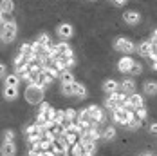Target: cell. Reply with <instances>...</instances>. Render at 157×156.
Listing matches in <instances>:
<instances>
[{
    "label": "cell",
    "mask_w": 157,
    "mask_h": 156,
    "mask_svg": "<svg viewBox=\"0 0 157 156\" xmlns=\"http://www.w3.org/2000/svg\"><path fill=\"white\" fill-rule=\"evenodd\" d=\"M0 35H2V42H4V44H11V42L16 38V35H18L16 20H13V18H11V20H7V24H4V26H2Z\"/></svg>",
    "instance_id": "1"
},
{
    "label": "cell",
    "mask_w": 157,
    "mask_h": 156,
    "mask_svg": "<svg viewBox=\"0 0 157 156\" xmlns=\"http://www.w3.org/2000/svg\"><path fill=\"white\" fill-rule=\"evenodd\" d=\"M134 113H136V111H126L125 107H121V105H119V107H116V109L112 111V118H114V122H116V124L125 125V127H126L128 122L134 118Z\"/></svg>",
    "instance_id": "2"
},
{
    "label": "cell",
    "mask_w": 157,
    "mask_h": 156,
    "mask_svg": "<svg viewBox=\"0 0 157 156\" xmlns=\"http://www.w3.org/2000/svg\"><path fill=\"white\" fill-rule=\"evenodd\" d=\"M114 47H116L117 51L125 53V55H130V53L137 51V47L134 46V42H132V40H128V38H117V40L114 42Z\"/></svg>",
    "instance_id": "3"
},
{
    "label": "cell",
    "mask_w": 157,
    "mask_h": 156,
    "mask_svg": "<svg viewBox=\"0 0 157 156\" xmlns=\"http://www.w3.org/2000/svg\"><path fill=\"white\" fill-rule=\"evenodd\" d=\"M56 35L60 36V40H69V38H72V36H74V27H72V24H69V22L60 24V26L56 27Z\"/></svg>",
    "instance_id": "4"
},
{
    "label": "cell",
    "mask_w": 157,
    "mask_h": 156,
    "mask_svg": "<svg viewBox=\"0 0 157 156\" xmlns=\"http://www.w3.org/2000/svg\"><path fill=\"white\" fill-rule=\"evenodd\" d=\"M79 143L83 145L85 153H89V154H94L96 153V140L89 138L87 134H85V136H79Z\"/></svg>",
    "instance_id": "5"
},
{
    "label": "cell",
    "mask_w": 157,
    "mask_h": 156,
    "mask_svg": "<svg viewBox=\"0 0 157 156\" xmlns=\"http://www.w3.org/2000/svg\"><path fill=\"white\" fill-rule=\"evenodd\" d=\"M87 109H89V113H90V120L96 122L98 125H99V122H103V120H105V113L99 109L98 105H89Z\"/></svg>",
    "instance_id": "6"
},
{
    "label": "cell",
    "mask_w": 157,
    "mask_h": 156,
    "mask_svg": "<svg viewBox=\"0 0 157 156\" xmlns=\"http://www.w3.org/2000/svg\"><path fill=\"white\" fill-rule=\"evenodd\" d=\"M134 58H130V56H123L119 62H117V69L121 71V73H125V75H128L130 71H132V65H134Z\"/></svg>",
    "instance_id": "7"
},
{
    "label": "cell",
    "mask_w": 157,
    "mask_h": 156,
    "mask_svg": "<svg viewBox=\"0 0 157 156\" xmlns=\"http://www.w3.org/2000/svg\"><path fill=\"white\" fill-rule=\"evenodd\" d=\"M123 20H125L128 26H137L141 22V15L137 11H126L125 15H123Z\"/></svg>",
    "instance_id": "8"
},
{
    "label": "cell",
    "mask_w": 157,
    "mask_h": 156,
    "mask_svg": "<svg viewBox=\"0 0 157 156\" xmlns=\"http://www.w3.org/2000/svg\"><path fill=\"white\" fill-rule=\"evenodd\" d=\"M119 89L123 91V93H136V80L134 78H125L121 84H119Z\"/></svg>",
    "instance_id": "9"
},
{
    "label": "cell",
    "mask_w": 157,
    "mask_h": 156,
    "mask_svg": "<svg viewBox=\"0 0 157 156\" xmlns=\"http://www.w3.org/2000/svg\"><path fill=\"white\" fill-rule=\"evenodd\" d=\"M137 53L141 55L143 58H150V55H152V42H150V40L141 42V44L137 46Z\"/></svg>",
    "instance_id": "10"
},
{
    "label": "cell",
    "mask_w": 157,
    "mask_h": 156,
    "mask_svg": "<svg viewBox=\"0 0 157 156\" xmlns=\"http://www.w3.org/2000/svg\"><path fill=\"white\" fill-rule=\"evenodd\" d=\"M2 156H15L16 154V145L15 142H4L2 143Z\"/></svg>",
    "instance_id": "11"
},
{
    "label": "cell",
    "mask_w": 157,
    "mask_h": 156,
    "mask_svg": "<svg viewBox=\"0 0 157 156\" xmlns=\"http://www.w3.org/2000/svg\"><path fill=\"white\" fill-rule=\"evenodd\" d=\"M143 91H144V94H148V96H155V94H157V82H155V80L144 82Z\"/></svg>",
    "instance_id": "12"
},
{
    "label": "cell",
    "mask_w": 157,
    "mask_h": 156,
    "mask_svg": "<svg viewBox=\"0 0 157 156\" xmlns=\"http://www.w3.org/2000/svg\"><path fill=\"white\" fill-rule=\"evenodd\" d=\"M20 80L22 78L18 76V75H7V76L4 78V85H7V87H18L20 85Z\"/></svg>",
    "instance_id": "13"
},
{
    "label": "cell",
    "mask_w": 157,
    "mask_h": 156,
    "mask_svg": "<svg viewBox=\"0 0 157 156\" xmlns=\"http://www.w3.org/2000/svg\"><path fill=\"white\" fill-rule=\"evenodd\" d=\"M4 98L7 100V102H13L18 98V87H4Z\"/></svg>",
    "instance_id": "14"
},
{
    "label": "cell",
    "mask_w": 157,
    "mask_h": 156,
    "mask_svg": "<svg viewBox=\"0 0 157 156\" xmlns=\"http://www.w3.org/2000/svg\"><path fill=\"white\" fill-rule=\"evenodd\" d=\"M103 91L109 93V94L117 93V91H119V84H117L116 80H107V82L103 84Z\"/></svg>",
    "instance_id": "15"
},
{
    "label": "cell",
    "mask_w": 157,
    "mask_h": 156,
    "mask_svg": "<svg viewBox=\"0 0 157 156\" xmlns=\"http://www.w3.org/2000/svg\"><path fill=\"white\" fill-rule=\"evenodd\" d=\"M130 104L134 105V109L137 111L139 107H144V100H143V96L139 93H132L130 94Z\"/></svg>",
    "instance_id": "16"
},
{
    "label": "cell",
    "mask_w": 157,
    "mask_h": 156,
    "mask_svg": "<svg viewBox=\"0 0 157 156\" xmlns=\"http://www.w3.org/2000/svg\"><path fill=\"white\" fill-rule=\"evenodd\" d=\"M13 9H15V2L13 0H2L0 2V13L9 15V13H13Z\"/></svg>",
    "instance_id": "17"
},
{
    "label": "cell",
    "mask_w": 157,
    "mask_h": 156,
    "mask_svg": "<svg viewBox=\"0 0 157 156\" xmlns=\"http://www.w3.org/2000/svg\"><path fill=\"white\" fill-rule=\"evenodd\" d=\"M114 136H116V127H114V125H109V127L101 133V138H103L105 142L114 140Z\"/></svg>",
    "instance_id": "18"
},
{
    "label": "cell",
    "mask_w": 157,
    "mask_h": 156,
    "mask_svg": "<svg viewBox=\"0 0 157 156\" xmlns=\"http://www.w3.org/2000/svg\"><path fill=\"white\" fill-rule=\"evenodd\" d=\"M74 91H76V82L74 84H62V93L65 96H74Z\"/></svg>",
    "instance_id": "19"
},
{
    "label": "cell",
    "mask_w": 157,
    "mask_h": 156,
    "mask_svg": "<svg viewBox=\"0 0 157 156\" xmlns=\"http://www.w3.org/2000/svg\"><path fill=\"white\" fill-rule=\"evenodd\" d=\"M60 80H62V84H74V82H76V80H74V75H72L71 71L60 73Z\"/></svg>",
    "instance_id": "20"
},
{
    "label": "cell",
    "mask_w": 157,
    "mask_h": 156,
    "mask_svg": "<svg viewBox=\"0 0 157 156\" xmlns=\"http://www.w3.org/2000/svg\"><path fill=\"white\" fill-rule=\"evenodd\" d=\"M74 96L79 98V100H83V98L87 96V87H85L83 84H78V82H76V91H74Z\"/></svg>",
    "instance_id": "21"
},
{
    "label": "cell",
    "mask_w": 157,
    "mask_h": 156,
    "mask_svg": "<svg viewBox=\"0 0 157 156\" xmlns=\"http://www.w3.org/2000/svg\"><path fill=\"white\" fill-rule=\"evenodd\" d=\"M56 47H58V56H62L63 53H67V51H71L72 47L69 46V42L67 40H60L58 44H56Z\"/></svg>",
    "instance_id": "22"
},
{
    "label": "cell",
    "mask_w": 157,
    "mask_h": 156,
    "mask_svg": "<svg viewBox=\"0 0 157 156\" xmlns=\"http://www.w3.org/2000/svg\"><path fill=\"white\" fill-rule=\"evenodd\" d=\"M72 156H83L85 154V149H83V145L81 143H74L72 147H71V151H69Z\"/></svg>",
    "instance_id": "23"
},
{
    "label": "cell",
    "mask_w": 157,
    "mask_h": 156,
    "mask_svg": "<svg viewBox=\"0 0 157 156\" xmlns=\"http://www.w3.org/2000/svg\"><path fill=\"white\" fill-rule=\"evenodd\" d=\"M141 125H143V122L139 120V118H136V116H134V118H132V120L128 122V125H126V129H130V131H137V129H139Z\"/></svg>",
    "instance_id": "24"
},
{
    "label": "cell",
    "mask_w": 157,
    "mask_h": 156,
    "mask_svg": "<svg viewBox=\"0 0 157 156\" xmlns=\"http://www.w3.org/2000/svg\"><path fill=\"white\" fill-rule=\"evenodd\" d=\"M74 120H78V113L74 109H67L65 111V122H74Z\"/></svg>",
    "instance_id": "25"
},
{
    "label": "cell",
    "mask_w": 157,
    "mask_h": 156,
    "mask_svg": "<svg viewBox=\"0 0 157 156\" xmlns=\"http://www.w3.org/2000/svg\"><path fill=\"white\" fill-rule=\"evenodd\" d=\"M2 138H4V142H15V131L13 129H6Z\"/></svg>",
    "instance_id": "26"
},
{
    "label": "cell",
    "mask_w": 157,
    "mask_h": 156,
    "mask_svg": "<svg viewBox=\"0 0 157 156\" xmlns=\"http://www.w3.org/2000/svg\"><path fill=\"white\" fill-rule=\"evenodd\" d=\"M38 42H40L44 47H47V46H51V36H49L47 33H42V35L38 36Z\"/></svg>",
    "instance_id": "27"
},
{
    "label": "cell",
    "mask_w": 157,
    "mask_h": 156,
    "mask_svg": "<svg viewBox=\"0 0 157 156\" xmlns=\"http://www.w3.org/2000/svg\"><path fill=\"white\" fill-rule=\"evenodd\" d=\"M87 136H89V138H92V140H99V138H101V133H99V131H98V129H96V127H90V129H89V133H87Z\"/></svg>",
    "instance_id": "28"
},
{
    "label": "cell",
    "mask_w": 157,
    "mask_h": 156,
    "mask_svg": "<svg viewBox=\"0 0 157 156\" xmlns=\"http://www.w3.org/2000/svg\"><path fill=\"white\" fill-rule=\"evenodd\" d=\"M44 71H47L52 78H60V71L56 67H51V65H44Z\"/></svg>",
    "instance_id": "29"
},
{
    "label": "cell",
    "mask_w": 157,
    "mask_h": 156,
    "mask_svg": "<svg viewBox=\"0 0 157 156\" xmlns=\"http://www.w3.org/2000/svg\"><path fill=\"white\" fill-rule=\"evenodd\" d=\"M143 73V65L139 62H134L132 65V71H130V75H134V76H137V75H141Z\"/></svg>",
    "instance_id": "30"
},
{
    "label": "cell",
    "mask_w": 157,
    "mask_h": 156,
    "mask_svg": "<svg viewBox=\"0 0 157 156\" xmlns=\"http://www.w3.org/2000/svg\"><path fill=\"white\" fill-rule=\"evenodd\" d=\"M105 107H109V109H116V107H119V104H117V102H116V100H114V98H112V96H109V98H107V100H105Z\"/></svg>",
    "instance_id": "31"
},
{
    "label": "cell",
    "mask_w": 157,
    "mask_h": 156,
    "mask_svg": "<svg viewBox=\"0 0 157 156\" xmlns=\"http://www.w3.org/2000/svg\"><path fill=\"white\" fill-rule=\"evenodd\" d=\"M31 44H27V42H24L22 46H20V53H24V55H31Z\"/></svg>",
    "instance_id": "32"
},
{
    "label": "cell",
    "mask_w": 157,
    "mask_h": 156,
    "mask_svg": "<svg viewBox=\"0 0 157 156\" xmlns=\"http://www.w3.org/2000/svg\"><path fill=\"white\" fill-rule=\"evenodd\" d=\"M136 113H137V118H139V120H144V118H146V114H148V113H146V109H144V107H139V109L136 111Z\"/></svg>",
    "instance_id": "33"
},
{
    "label": "cell",
    "mask_w": 157,
    "mask_h": 156,
    "mask_svg": "<svg viewBox=\"0 0 157 156\" xmlns=\"http://www.w3.org/2000/svg\"><path fill=\"white\" fill-rule=\"evenodd\" d=\"M49 109H51V105H49L47 102H42V104H40V111H38V113H44V114H45Z\"/></svg>",
    "instance_id": "34"
},
{
    "label": "cell",
    "mask_w": 157,
    "mask_h": 156,
    "mask_svg": "<svg viewBox=\"0 0 157 156\" xmlns=\"http://www.w3.org/2000/svg\"><path fill=\"white\" fill-rule=\"evenodd\" d=\"M148 131H150L152 134H157V122H154V124H150V127H148Z\"/></svg>",
    "instance_id": "35"
},
{
    "label": "cell",
    "mask_w": 157,
    "mask_h": 156,
    "mask_svg": "<svg viewBox=\"0 0 157 156\" xmlns=\"http://www.w3.org/2000/svg\"><path fill=\"white\" fill-rule=\"evenodd\" d=\"M65 62H67V67L71 69V67H74V65H76V58H67Z\"/></svg>",
    "instance_id": "36"
},
{
    "label": "cell",
    "mask_w": 157,
    "mask_h": 156,
    "mask_svg": "<svg viewBox=\"0 0 157 156\" xmlns=\"http://www.w3.org/2000/svg\"><path fill=\"white\" fill-rule=\"evenodd\" d=\"M112 2H114L116 6H125L126 4V0H112Z\"/></svg>",
    "instance_id": "37"
},
{
    "label": "cell",
    "mask_w": 157,
    "mask_h": 156,
    "mask_svg": "<svg viewBox=\"0 0 157 156\" xmlns=\"http://www.w3.org/2000/svg\"><path fill=\"white\" fill-rule=\"evenodd\" d=\"M44 156H56V153H54L52 149H49V151H45V153H44Z\"/></svg>",
    "instance_id": "38"
},
{
    "label": "cell",
    "mask_w": 157,
    "mask_h": 156,
    "mask_svg": "<svg viewBox=\"0 0 157 156\" xmlns=\"http://www.w3.org/2000/svg\"><path fill=\"white\" fill-rule=\"evenodd\" d=\"M150 42H154V44H157V29L154 31V35H152V40Z\"/></svg>",
    "instance_id": "39"
},
{
    "label": "cell",
    "mask_w": 157,
    "mask_h": 156,
    "mask_svg": "<svg viewBox=\"0 0 157 156\" xmlns=\"http://www.w3.org/2000/svg\"><path fill=\"white\" fill-rule=\"evenodd\" d=\"M0 71H2V78H4V75H6V65H4V64L0 65Z\"/></svg>",
    "instance_id": "40"
},
{
    "label": "cell",
    "mask_w": 157,
    "mask_h": 156,
    "mask_svg": "<svg viewBox=\"0 0 157 156\" xmlns=\"http://www.w3.org/2000/svg\"><path fill=\"white\" fill-rule=\"evenodd\" d=\"M152 69H154V71H157V60L154 62V65H152Z\"/></svg>",
    "instance_id": "41"
},
{
    "label": "cell",
    "mask_w": 157,
    "mask_h": 156,
    "mask_svg": "<svg viewBox=\"0 0 157 156\" xmlns=\"http://www.w3.org/2000/svg\"><path fill=\"white\" fill-rule=\"evenodd\" d=\"M83 156H92V154H89V153H85V154H83Z\"/></svg>",
    "instance_id": "42"
},
{
    "label": "cell",
    "mask_w": 157,
    "mask_h": 156,
    "mask_svg": "<svg viewBox=\"0 0 157 156\" xmlns=\"http://www.w3.org/2000/svg\"><path fill=\"white\" fill-rule=\"evenodd\" d=\"M141 156H152V154H141Z\"/></svg>",
    "instance_id": "43"
}]
</instances>
